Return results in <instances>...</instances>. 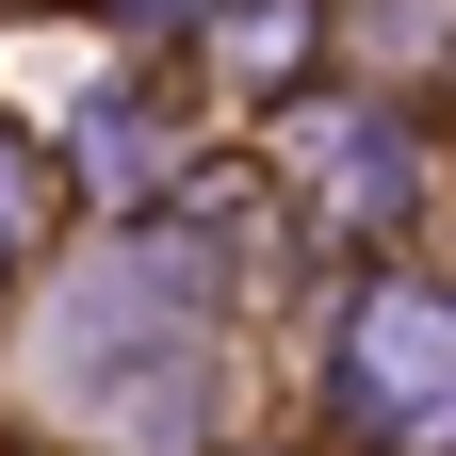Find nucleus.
<instances>
[{
    "instance_id": "f03ea898",
    "label": "nucleus",
    "mask_w": 456,
    "mask_h": 456,
    "mask_svg": "<svg viewBox=\"0 0 456 456\" xmlns=\"http://www.w3.org/2000/svg\"><path fill=\"white\" fill-rule=\"evenodd\" d=\"M0 245H17V147H0Z\"/></svg>"
},
{
    "instance_id": "f257e3e1",
    "label": "nucleus",
    "mask_w": 456,
    "mask_h": 456,
    "mask_svg": "<svg viewBox=\"0 0 456 456\" xmlns=\"http://www.w3.org/2000/svg\"><path fill=\"white\" fill-rule=\"evenodd\" d=\"M359 408L391 440H440L456 424V310L440 294H375L359 310Z\"/></svg>"
}]
</instances>
